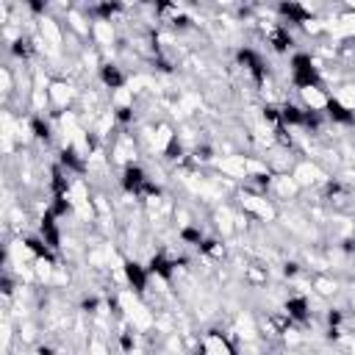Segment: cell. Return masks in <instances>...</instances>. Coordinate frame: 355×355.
Wrapping results in <instances>:
<instances>
[{"mask_svg":"<svg viewBox=\"0 0 355 355\" xmlns=\"http://www.w3.org/2000/svg\"><path fill=\"white\" fill-rule=\"evenodd\" d=\"M200 347H202L205 355H236L230 338H227L225 333H219V330H208V333H202Z\"/></svg>","mask_w":355,"mask_h":355,"instance_id":"ba28073f","label":"cell"},{"mask_svg":"<svg viewBox=\"0 0 355 355\" xmlns=\"http://www.w3.org/2000/svg\"><path fill=\"white\" fill-rule=\"evenodd\" d=\"M313 286H316V291H319L322 297H333V294L338 291V283H336V280H330V277H316V280H313Z\"/></svg>","mask_w":355,"mask_h":355,"instance_id":"2e32d148","label":"cell"},{"mask_svg":"<svg viewBox=\"0 0 355 355\" xmlns=\"http://www.w3.org/2000/svg\"><path fill=\"white\" fill-rule=\"evenodd\" d=\"M300 94V103L308 114H319V111H327V103H330V92H324L322 86H305V89H297Z\"/></svg>","mask_w":355,"mask_h":355,"instance_id":"8992f818","label":"cell"},{"mask_svg":"<svg viewBox=\"0 0 355 355\" xmlns=\"http://www.w3.org/2000/svg\"><path fill=\"white\" fill-rule=\"evenodd\" d=\"M147 172L139 166V164H128L125 169H122V189L128 191V194H139L141 189H147Z\"/></svg>","mask_w":355,"mask_h":355,"instance_id":"30bf717a","label":"cell"},{"mask_svg":"<svg viewBox=\"0 0 355 355\" xmlns=\"http://www.w3.org/2000/svg\"><path fill=\"white\" fill-rule=\"evenodd\" d=\"M92 42H94V47H111L114 44V22L94 19L92 22Z\"/></svg>","mask_w":355,"mask_h":355,"instance_id":"8fae6325","label":"cell"},{"mask_svg":"<svg viewBox=\"0 0 355 355\" xmlns=\"http://www.w3.org/2000/svg\"><path fill=\"white\" fill-rule=\"evenodd\" d=\"M269 191L275 197H280L283 202H291L302 189L297 186V180L291 178V172H283V175H272V183H269Z\"/></svg>","mask_w":355,"mask_h":355,"instance_id":"9c48e42d","label":"cell"},{"mask_svg":"<svg viewBox=\"0 0 355 355\" xmlns=\"http://www.w3.org/2000/svg\"><path fill=\"white\" fill-rule=\"evenodd\" d=\"M239 205L244 208L247 216H255V219H261V222H272V219H275V205H272V202L266 200V194H261V191H252V189L241 191V194H239Z\"/></svg>","mask_w":355,"mask_h":355,"instance_id":"6da1fadb","label":"cell"},{"mask_svg":"<svg viewBox=\"0 0 355 355\" xmlns=\"http://www.w3.org/2000/svg\"><path fill=\"white\" fill-rule=\"evenodd\" d=\"M338 105H344L349 114H355V83H341V86H336V92L330 94Z\"/></svg>","mask_w":355,"mask_h":355,"instance_id":"9a60e30c","label":"cell"},{"mask_svg":"<svg viewBox=\"0 0 355 355\" xmlns=\"http://www.w3.org/2000/svg\"><path fill=\"white\" fill-rule=\"evenodd\" d=\"M352 164H355V155H352Z\"/></svg>","mask_w":355,"mask_h":355,"instance_id":"44dd1931","label":"cell"},{"mask_svg":"<svg viewBox=\"0 0 355 355\" xmlns=\"http://www.w3.org/2000/svg\"><path fill=\"white\" fill-rule=\"evenodd\" d=\"M239 336H241L244 341H252V338H255V324H252L250 316H239Z\"/></svg>","mask_w":355,"mask_h":355,"instance_id":"e0dca14e","label":"cell"},{"mask_svg":"<svg viewBox=\"0 0 355 355\" xmlns=\"http://www.w3.org/2000/svg\"><path fill=\"white\" fill-rule=\"evenodd\" d=\"M291 83L297 89H305V86H319V69L313 67V58L305 55V53H297L291 58Z\"/></svg>","mask_w":355,"mask_h":355,"instance_id":"3957f363","label":"cell"},{"mask_svg":"<svg viewBox=\"0 0 355 355\" xmlns=\"http://www.w3.org/2000/svg\"><path fill=\"white\" fill-rule=\"evenodd\" d=\"M352 322H355V311H352Z\"/></svg>","mask_w":355,"mask_h":355,"instance_id":"ffe728a7","label":"cell"},{"mask_svg":"<svg viewBox=\"0 0 355 355\" xmlns=\"http://www.w3.org/2000/svg\"><path fill=\"white\" fill-rule=\"evenodd\" d=\"M286 316H288V322H308V316H311L308 300L300 297V294L288 297V300H286Z\"/></svg>","mask_w":355,"mask_h":355,"instance_id":"7c38bea8","label":"cell"},{"mask_svg":"<svg viewBox=\"0 0 355 355\" xmlns=\"http://www.w3.org/2000/svg\"><path fill=\"white\" fill-rule=\"evenodd\" d=\"M122 275H125V283H128V288H133L136 294H141L144 288H147V283H150V272H147V266H141L139 261H122Z\"/></svg>","mask_w":355,"mask_h":355,"instance_id":"52a82bcc","label":"cell"},{"mask_svg":"<svg viewBox=\"0 0 355 355\" xmlns=\"http://www.w3.org/2000/svg\"><path fill=\"white\" fill-rule=\"evenodd\" d=\"M47 94H50V105L53 108H61V111H69V103L75 100V86L64 78H53L47 83Z\"/></svg>","mask_w":355,"mask_h":355,"instance_id":"5b68a950","label":"cell"},{"mask_svg":"<svg viewBox=\"0 0 355 355\" xmlns=\"http://www.w3.org/2000/svg\"><path fill=\"white\" fill-rule=\"evenodd\" d=\"M14 78H11V67H0V92H3V97H8L14 89Z\"/></svg>","mask_w":355,"mask_h":355,"instance_id":"ac0fdd59","label":"cell"},{"mask_svg":"<svg viewBox=\"0 0 355 355\" xmlns=\"http://www.w3.org/2000/svg\"><path fill=\"white\" fill-rule=\"evenodd\" d=\"M214 164L225 178H233V180H247L250 178V155H222Z\"/></svg>","mask_w":355,"mask_h":355,"instance_id":"277c9868","label":"cell"},{"mask_svg":"<svg viewBox=\"0 0 355 355\" xmlns=\"http://www.w3.org/2000/svg\"><path fill=\"white\" fill-rule=\"evenodd\" d=\"M89 355H108L105 341H103L100 336H92V338H89Z\"/></svg>","mask_w":355,"mask_h":355,"instance_id":"d6986e66","label":"cell"},{"mask_svg":"<svg viewBox=\"0 0 355 355\" xmlns=\"http://www.w3.org/2000/svg\"><path fill=\"white\" fill-rule=\"evenodd\" d=\"M291 178L297 180L300 189H316V186H324V183L330 180L327 172H324L316 161H297V164L291 166Z\"/></svg>","mask_w":355,"mask_h":355,"instance_id":"7a4b0ae2","label":"cell"},{"mask_svg":"<svg viewBox=\"0 0 355 355\" xmlns=\"http://www.w3.org/2000/svg\"><path fill=\"white\" fill-rule=\"evenodd\" d=\"M214 222H216V230H219L222 236H227V233L236 230V214L230 211V205H219V208L214 211Z\"/></svg>","mask_w":355,"mask_h":355,"instance_id":"5bb4252c","label":"cell"},{"mask_svg":"<svg viewBox=\"0 0 355 355\" xmlns=\"http://www.w3.org/2000/svg\"><path fill=\"white\" fill-rule=\"evenodd\" d=\"M100 80H103L111 92L128 86V78H125V72H122L116 64H103V67H100Z\"/></svg>","mask_w":355,"mask_h":355,"instance_id":"4fadbf2b","label":"cell"}]
</instances>
